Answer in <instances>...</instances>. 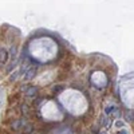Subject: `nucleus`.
Wrapping results in <instances>:
<instances>
[{"label":"nucleus","instance_id":"nucleus-3","mask_svg":"<svg viewBox=\"0 0 134 134\" xmlns=\"http://www.w3.org/2000/svg\"><path fill=\"white\" fill-rule=\"evenodd\" d=\"M35 73H36V68H32L30 73H27V74H26V79H31V77H32Z\"/></svg>","mask_w":134,"mask_h":134},{"label":"nucleus","instance_id":"nucleus-2","mask_svg":"<svg viewBox=\"0 0 134 134\" xmlns=\"http://www.w3.org/2000/svg\"><path fill=\"white\" fill-rule=\"evenodd\" d=\"M114 111H117V107L115 106H107L106 107V114H113Z\"/></svg>","mask_w":134,"mask_h":134},{"label":"nucleus","instance_id":"nucleus-1","mask_svg":"<svg viewBox=\"0 0 134 134\" xmlns=\"http://www.w3.org/2000/svg\"><path fill=\"white\" fill-rule=\"evenodd\" d=\"M8 59V54L5 50H0V63H5Z\"/></svg>","mask_w":134,"mask_h":134},{"label":"nucleus","instance_id":"nucleus-4","mask_svg":"<svg viewBox=\"0 0 134 134\" xmlns=\"http://www.w3.org/2000/svg\"><path fill=\"white\" fill-rule=\"evenodd\" d=\"M115 126H117V127H122V126H123V122H122V121H117V122H115Z\"/></svg>","mask_w":134,"mask_h":134},{"label":"nucleus","instance_id":"nucleus-6","mask_svg":"<svg viewBox=\"0 0 134 134\" xmlns=\"http://www.w3.org/2000/svg\"><path fill=\"white\" fill-rule=\"evenodd\" d=\"M99 134H103V133H99Z\"/></svg>","mask_w":134,"mask_h":134},{"label":"nucleus","instance_id":"nucleus-5","mask_svg":"<svg viewBox=\"0 0 134 134\" xmlns=\"http://www.w3.org/2000/svg\"><path fill=\"white\" fill-rule=\"evenodd\" d=\"M118 134H129V133H127V131H126V130H122V131H119V133H118Z\"/></svg>","mask_w":134,"mask_h":134}]
</instances>
